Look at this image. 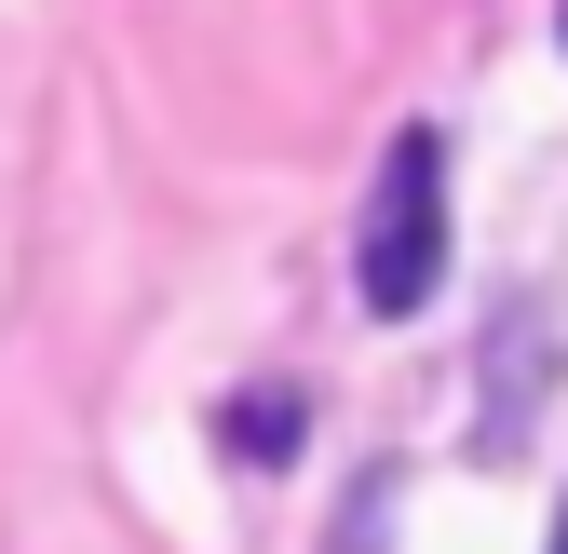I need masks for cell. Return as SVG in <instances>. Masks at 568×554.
I'll return each mask as SVG.
<instances>
[{"mask_svg":"<svg viewBox=\"0 0 568 554\" xmlns=\"http://www.w3.org/2000/svg\"><path fill=\"white\" fill-rule=\"evenodd\" d=\"M447 285V135L406 122L379 150V189H366V230H352V298L379 325H406L419 298Z\"/></svg>","mask_w":568,"mask_h":554,"instance_id":"1","label":"cell"},{"mask_svg":"<svg viewBox=\"0 0 568 554\" xmlns=\"http://www.w3.org/2000/svg\"><path fill=\"white\" fill-rule=\"evenodd\" d=\"M541 406H555V311H541V298H501L487 366H474V447L515 460V447L541 433Z\"/></svg>","mask_w":568,"mask_h":554,"instance_id":"2","label":"cell"},{"mask_svg":"<svg viewBox=\"0 0 568 554\" xmlns=\"http://www.w3.org/2000/svg\"><path fill=\"white\" fill-rule=\"evenodd\" d=\"M298 433H312V392H298V379H244V392L217 406V460H231V473L298 460Z\"/></svg>","mask_w":568,"mask_h":554,"instance_id":"3","label":"cell"},{"mask_svg":"<svg viewBox=\"0 0 568 554\" xmlns=\"http://www.w3.org/2000/svg\"><path fill=\"white\" fill-rule=\"evenodd\" d=\"M393 501H406V473L366 460V473H352V501H338V527H325V554H393Z\"/></svg>","mask_w":568,"mask_h":554,"instance_id":"4","label":"cell"},{"mask_svg":"<svg viewBox=\"0 0 568 554\" xmlns=\"http://www.w3.org/2000/svg\"><path fill=\"white\" fill-rule=\"evenodd\" d=\"M541 554H568V501H555V541H541Z\"/></svg>","mask_w":568,"mask_h":554,"instance_id":"5","label":"cell"}]
</instances>
